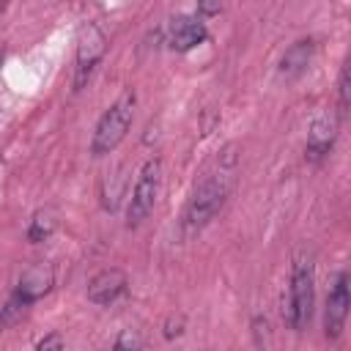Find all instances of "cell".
I'll use <instances>...</instances> for the list:
<instances>
[{
    "label": "cell",
    "instance_id": "obj_2",
    "mask_svg": "<svg viewBox=\"0 0 351 351\" xmlns=\"http://www.w3.org/2000/svg\"><path fill=\"white\" fill-rule=\"evenodd\" d=\"M315 304V263L310 255H296L291 266L288 280V304H285V321L293 332H304L313 318Z\"/></svg>",
    "mask_w": 351,
    "mask_h": 351
},
{
    "label": "cell",
    "instance_id": "obj_4",
    "mask_svg": "<svg viewBox=\"0 0 351 351\" xmlns=\"http://www.w3.org/2000/svg\"><path fill=\"white\" fill-rule=\"evenodd\" d=\"M159 192H162V159L151 156L140 167L134 186H132V195H129V206H126V225L129 228H137L140 222L148 219V214L154 211V206L159 200Z\"/></svg>",
    "mask_w": 351,
    "mask_h": 351
},
{
    "label": "cell",
    "instance_id": "obj_17",
    "mask_svg": "<svg viewBox=\"0 0 351 351\" xmlns=\"http://www.w3.org/2000/svg\"><path fill=\"white\" fill-rule=\"evenodd\" d=\"M0 66H3V49H0Z\"/></svg>",
    "mask_w": 351,
    "mask_h": 351
},
{
    "label": "cell",
    "instance_id": "obj_15",
    "mask_svg": "<svg viewBox=\"0 0 351 351\" xmlns=\"http://www.w3.org/2000/svg\"><path fill=\"white\" fill-rule=\"evenodd\" d=\"M143 343L137 340V337H132V335H123V337H118L115 340V348H140Z\"/></svg>",
    "mask_w": 351,
    "mask_h": 351
},
{
    "label": "cell",
    "instance_id": "obj_9",
    "mask_svg": "<svg viewBox=\"0 0 351 351\" xmlns=\"http://www.w3.org/2000/svg\"><path fill=\"white\" fill-rule=\"evenodd\" d=\"M206 38H208V30L200 16H178L167 27V44L176 52H189V49L200 47Z\"/></svg>",
    "mask_w": 351,
    "mask_h": 351
},
{
    "label": "cell",
    "instance_id": "obj_7",
    "mask_svg": "<svg viewBox=\"0 0 351 351\" xmlns=\"http://www.w3.org/2000/svg\"><path fill=\"white\" fill-rule=\"evenodd\" d=\"M337 129H340V115L335 112H321L313 123H310V134H307V145H304V156L310 162L324 159L335 140H337Z\"/></svg>",
    "mask_w": 351,
    "mask_h": 351
},
{
    "label": "cell",
    "instance_id": "obj_13",
    "mask_svg": "<svg viewBox=\"0 0 351 351\" xmlns=\"http://www.w3.org/2000/svg\"><path fill=\"white\" fill-rule=\"evenodd\" d=\"M337 96H340V101H337V115H346V110H348V66H343V69H340Z\"/></svg>",
    "mask_w": 351,
    "mask_h": 351
},
{
    "label": "cell",
    "instance_id": "obj_14",
    "mask_svg": "<svg viewBox=\"0 0 351 351\" xmlns=\"http://www.w3.org/2000/svg\"><path fill=\"white\" fill-rule=\"evenodd\" d=\"M66 346V340L58 335V332H52V335H47V337H41V340H36V348L38 351H49V348H63Z\"/></svg>",
    "mask_w": 351,
    "mask_h": 351
},
{
    "label": "cell",
    "instance_id": "obj_11",
    "mask_svg": "<svg viewBox=\"0 0 351 351\" xmlns=\"http://www.w3.org/2000/svg\"><path fill=\"white\" fill-rule=\"evenodd\" d=\"M313 52H315L313 38H302V41L291 44V47L282 52V58H280V77H285V80L302 77V74L310 69Z\"/></svg>",
    "mask_w": 351,
    "mask_h": 351
},
{
    "label": "cell",
    "instance_id": "obj_6",
    "mask_svg": "<svg viewBox=\"0 0 351 351\" xmlns=\"http://www.w3.org/2000/svg\"><path fill=\"white\" fill-rule=\"evenodd\" d=\"M348 307H351V293H348V274L340 271L329 288L326 296V310H324V335L329 340H337L346 329V318H348Z\"/></svg>",
    "mask_w": 351,
    "mask_h": 351
},
{
    "label": "cell",
    "instance_id": "obj_5",
    "mask_svg": "<svg viewBox=\"0 0 351 351\" xmlns=\"http://www.w3.org/2000/svg\"><path fill=\"white\" fill-rule=\"evenodd\" d=\"M107 52V36L96 22H88L80 30L77 38V60H74V90H82L88 85V80L93 77L96 66L101 63Z\"/></svg>",
    "mask_w": 351,
    "mask_h": 351
},
{
    "label": "cell",
    "instance_id": "obj_10",
    "mask_svg": "<svg viewBox=\"0 0 351 351\" xmlns=\"http://www.w3.org/2000/svg\"><path fill=\"white\" fill-rule=\"evenodd\" d=\"M49 288H52V269L44 266V263H36V266H30V269L19 277L16 291H14V299H16L19 304L30 307V304H33L36 299H41Z\"/></svg>",
    "mask_w": 351,
    "mask_h": 351
},
{
    "label": "cell",
    "instance_id": "obj_1",
    "mask_svg": "<svg viewBox=\"0 0 351 351\" xmlns=\"http://www.w3.org/2000/svg\"><path fill=\"white\" fill-rule=\"evenodd\" d=\"M236 148L228 145L217 162L195 181L189 197H186V206H184V214H181V233L184 239L200 233L206 225L214 222V217L225 208L230 192H233V184H236Z\"/></svg>",
    "mask_w": 351,
    "mask_h": 351
},
{
    "label": "cell",
    "instance_id": "obj_16",
    "mask_svg": "<svg viewBox=\"0 0 351 351\" xmlns=\"http://www.w3.org/2000/svg\"><path fill=\"white\" fill-rule=\"evenodd\" d=\"M5 5H8V0H0V16H3V11H5Z\"/></svg>",
    "mask_w": 351,
    "mask_h": 351
},
{
    "label": "cell",
    "instance_id": "obj_8",
    "mask_svg": "<svg viewBox=\"0 0 351 351\" xmlns=\"http://www.w3.org/2000/svg\"><path fill=\"white\" fill-rule=\"evenodd\" d=\"M126 285L129 282H126V274L121 269H101L88 282V299L99 307H110L126 293Z\"/></svg>",
    "mask_w": 351,
    "mask_h": 351
},
{
    "label": "cell",
    "instance_id": "obj_3",
    "mask_svg": "<svg viewBox=\"0 0 351 351\" xmlns=\"http://www.w3.org/2000/svg\"><path fill=\"white\" fill-rule=\"evenodd\" d=\"M134 104H137V96L132 90H126L101 112V118L96 121L93 137H90V156H96V159L107 156L123 143V137L129 134L132 121H134Z\"/></svg>",
    "mask_w": 351,
    "mask_h": 351
},
{
    "label": "cell",
    "instance_id": "obj_12",
    "mask_svg": "<svg viewBox=\"0 0 351 351\" xmlns=\"http://www.w3.org/2000/svg\"><path fill=\"white\" fill-rule=\"evenodd\" d=\"M52 233H55V214H49V211H38V214L30 219L27 239H30L33 244H38V241H47Z\"/></svg>",
    "mask_w": 351,
    "mask_h": 351
}]
</instances>
